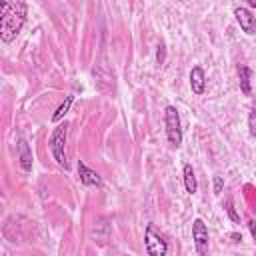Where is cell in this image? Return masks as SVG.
I'll use <instances>...</instances> for the list:
<instances>
[{
  "mask_svg": "<svg viewBox=\"0 0 256 256\" xmlns=\"http://www.w3.org/2000/svg\"><path fill=\"white\" fill-rule=\"evenodd\" d=\"M26 10H28L26 2L2 4V30H0L2 42H12L16 38V34L22 30L26 22Z\"/></svg>",
  "mask_w": 256,
  "mask_h": 256,
  "instance_id": "6da1fadb",
  "label": "cell"
},
{
  "mask_svg": "<svg viewBox=\"0 0 256 256\" xmlns=\"http://www.w3.org/2000/svg\"><path fill=\"white\" fill-rule=\"evenodd\" d=\"M164 124H166L168 142L174 148H178L182 144V128H180V114H178L176 106H166V110H164Z\"/></svg>",
  "mask_w": 256,
  "mask_h": 256,
  "instance_id": "7a4b0ae2",
  "label": "cell"
},
{
  "mask_svg": "<svg viewBox=\"0 0 256 256\" xmlns=\"http://www.w3.org/2000/svg\"><path fill=\"white\" fill-rule=\"evenodd\" d=\"M66 134H68V126H66V124H60V126H56V128L52 130L50 140H48L52 158H54L60 166H66V152H64V146H66Z\"/></svg>",
  "mask_w": 256,
  "mask_h": 256,
  "instance_id": "3957f363",
  "label": "cell"
},
{
  "mask_svg": "<svg viewBox=\"0 0 256 256\" xmlns=\"http://www.w3.org/2000/svg\"><path fill=\"white\" fill-rule=\"evenodd\" d=\"M144 244H146L148 256H166V252H168V244H166L164 236L160 232H156L152 224H148L144 230Z\"/></svg>",
  "mask_w": 256,
  "mask_h": 256,
  "instance_id": "277c9868",
  "label": "cell"
},
{
  "mask_svg": "<svg viewBox=\"0 0 256 256\" xmlns=\"http://www.w3.org/2000/svg\"><path fill=\"white\" fill-rule=\"evenodd\" d=\"M192 240H194V248H196L198 256H208L210 236H208V228L202 218H196L192 222Z\"/></svg>",
  "mask_w": 256,
  "mask_h": 256,
  "instance_id": "5b68a950",
  "label": "cell"
},
{
  "mask_svg": "<svg viewBox=\"0 0 256 256\" xmlns=\"http://www.w3.org/2000/svg\"><path fill=\"white\" fill-rule=\"evenodd\" d=\"M234 16H236L240 28H242L246 34H254V32H256V16H254L248 8L236 6V8H234Z\"/></svg>",
  "mask_w": 256,
  "mask_h": 256,
  "instance_id": "8992f818",
  "label": "cell"
},
{
  "mask_svg": "<svg viewBox=\"0 0 256 256\" xmlns=\"http://www.w3.org/2000/svg\"><path fill=\"white\" fill-rule=\"evenodd\" d=\"M190 88L198 96L204 94V90H206V76H204V70L200 66H194L190 70Z\"/></svg>",
  "mask_w": 256,
  "mask_h": 256,
  "instance_id": "52a82bcc",
  "label": "cell"
},
{
  "mask_svg": "<svg viewBox=\"0 0 256 256\" xmlns=\"http://www.w3.org/2000/svg\"><path fill=\"white\" fill-rule=\"evenodd\" d=\"M78 176H80V182H82L84 186H100V184H102L98 172L90 170L82 160L78 162Z\"/></svg>",
  "mask_w": 256,
  "mask_h": 256,
  "instance_id": "ba28073f",
  "label": "cell"
},
{
  "mask_svg": "<svg viewBox=\"0 0 256 256\" xmlns=\"http://www.w3.org/2000/svg\"><path fill=\"white\" fill-rule=\"evenodd\" d=\"M16 148H18V158H20V166L28 172V170H32V152H30V146H28V142L24 140V138H20L18 140V144H16Z\"/></svg>",
  "mask_w": 256,
  "mask_h": 256,
  "instance_id": "9c48e42d",
  "label": "cell"
},
{
  "mask_svg": "<svg viewBox=\"0 0 256 256\" xmlns=\"http://www.w3.org/2000/svg\"><path fill=\"white\" fill-rule=\"evenodd\" d=\"M250 76H252V70L248 66H238V78H240V90L242 94L250 96L252 94V86H250Z\"/></svg>",
  "mask_w": 256,
  "mask_h": 256,
  "instance_id": "30bf717a",
  "label": "cell"
},
{
  "mask_svg": "<svg viewBox=\"0 0 256 256\" xmlns=\"http://www.w3.org/2000/svg\"><path fill=\"white\" fill-rule=\"evenodd\" d=\"M184 186H186V192L188 194H194L198 190V184H196V176H194V168L190 164H184Z\"/></svg>",
  "mask_w": 256,
  "mask_h": 256,
  "instance_id": "8fae6325",
  "label": "cell"
},
{
  "mask_svg": "<svg viewBox=\"0 0 256 256\" xmlns=\"http://www.w3.org/2000/svg\"><path fill=\"white\" fill-rule=\"evenodd\" d=\"M72 102H74V96L70 94V96H66V100L56 108V112L52 114V122H60L64 116H66V112L70 110V106H72Z\"/></svg>",
  "mask_w": 256,
  "mask_h": 256,
  "instance_id": "7c38bea8",
  "label": "cell"
},
{
  "mask_svg": "<svg viewBox=\"0 0 256 256\" xmlns=\"http://www.w3.org/2000/svg\"><path fill=\"white\" fill-rule=\"evenodd\" d=\"M248 132L252 138H256V102H252L250 106V114H248Z\"/></svg>",
  "mask_w": 256,
  "mask_h": 256,
  "instance_id": "4fadbf2b",
  "label": "cell"
},
{
  "mask_svg": "<svg viewBox=\"0 0 256 256\" xmlns=\"http://www.w3.org/2000/svg\"><path fill=\"white\" fill-rule=\"evenodd\" d=\"M226 212H228V216L232 218V222H240V216L234 212V206H232V200H230V198L226 200Z\"/></svg>",
  "mask_w": 256,
  "mask_h": 256,
  "instance_id": "5bb4252c",
  "label": "cell"
},
{
  "mask_svg": "<svg viewBox=\"0 0 256 256\" xmlns=\"http://www.w3.org/2000/svg\"><path fill=\"white\" fill-rule=\"evenodd\" d=\"M164 58H166V48H164V44H160V46H158V52H156L158 64H164Z\"/></svg>",
  "mask_w": 256,
  "mask_h": 256,
  "instance_id": "9a60e30c",
  "label": "cell"
},
{
  "mask_svg": "<svg viewBox=\"0 0 256 256\" xmlns=\"http://www.w3.org/2000/svg\"><path fill=\"white\" fill-rule=\"evenodd\" d=\"M222 186H224L222 176H214V194H220L222 192Z\"/></svg>",
  "mask_w": 256,
  "mask_h": 256,
  "instance_id": "2e32d148",
  "label": "cell"
},
{
  "mask_svg": "<svg viewBox=\"0 0 256 256\" xmlns=\"http://www.w3.org/2000/svg\"><path fill=\"white\" fill-rule=\"evenodd\" d=\"M248 228H250V234H252V238H254V242H256V222L252 220V222L248 224Z\"/></svg>",
  "mask_w": 256,
  "mask_h": 256,
  "instance_id": "e0dca14e",
  "label": "cell"
},
{
  "mask_svg": "<svg viewBox=\"0 0 256 256\" xmlns=\"http://www.w3.org/2000/svg\"><path fill=\"white\" fill-rule=\"evenodd\" d=\"M248 4H250V8H256V0H250Z\"/></svg>",
  "mask_w": 256,
  "mask_h": 256,
  "instance_id": "ac0fdd59",
  "label": "cell"
}]
</instances>
